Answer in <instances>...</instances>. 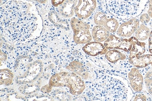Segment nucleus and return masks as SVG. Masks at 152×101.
<instances>
[{
	"label": "nucleus",
	"mask_w": 152,
	"mask_h": 101,
	"mask_svg": "<svg viewBox=\"0 0 152 101\" xmlns=\"http://www.w3.org/2000/svg\"><path fill=\"white\" fill-rule=\"evenodd\" d=\"M128 41L132 46L128 56V59L141 56L145 54L147 51V43L141 42L137 39L134 36L128 38Z\"/></svg>",
	"instance_id": "obj_14"
},
{
	"label": "nucleus",
	"mask_w": 152,
	"mask_h": 101,
	"mask_svg": "<svg viewBox=\"0 0 152 101\" xmlns=\"http://www.w3.org/2000/svg\"><path fill=\"white\" fill-rule=\"evenodd\" d=\"M65 87L69 88V92L74 96H79L86 88L83 79L72 72L62 71L53 75L50 79L45 93L50 92L53 87Z\"/></svg>",
	"instance_id": "obj_4"
},
{
	"label": "nucleus",
	"mask_w": 152,
	"mask_h": 101,
	"mask_svg": "<svg viewBox=\"0 0 152 101\" xmlns=\"http://www.w3.org/2000/svg\"><path fill=\"white\" fill-rule=\"evenodd\" d=\"M34 1H37L39 4H45L48 1V0H34Z\"/></svg>",
	"instance_id": "obj_27"
},
{
	"label": "nucleus",
	"mask_w": 152,
	"mask_h": 101,
	"mask_svg": "<svg viewBox=\"0 0 152 101\" xmlns=\"http://www.w3.org/2000/svg\"><path fill=\"white\" fill-rule=\"evenodd\" d=\"M151 18L149 16L148 13L143 12L140 16H139V20L141 23L148 25L151 22Z\"/></svg>",
	"instance_id": "obj_23"
},
{
	"label": "nucleus",
	"mask_w": 152,
	"mask_h": 101,
	"mask_svg": "<svg viewBox=\"0 0 152 101\" xmlns=\"http://www.w3.org/2000/svg\"><path fill=\"white\" fill-rule=\"evenodd\" d=\"M49 17L51 22L53 23L54 25L61 27L63 29H66V30H69V25L68 22H66V20H62L60 16V17L58 16V14L56 11L55 12L51 11L50 12Z\"/></svg>",
	"instance_id": "obj_20"
},
{
	"label": "nucleus",
	"mask_w": 152,
	"mask_h": 101,
	"mask_svg": "<svg viewBox=\"0 0 152 101\" xmlns=\"http://www.w3.org/2000/svg\"><path fill=\"white\" fill-rule=\"evenodd\" d=\"M147 95L143 93L139 92L135 95L134 97L132 98V101H147L148 99Z\"/></svg>",
	"instance_id": "obj_24"
},
{
	"label": "nucleus",
	"mask_w": 152,
	"mask_h": 101,
	"mask_svg": "<svg viewBox=\"0 0 152 101\" xmlns=\"http://www.w3.org/2000/svg\"><path fill=\"white\" fill-rule=\"evenodd\" d=\"M104 44L107 50H119L128 54H129L132 48L128 41V39L119 38L112 34L104 42Z\"/></svg>",
	"instance_id": "obj_9"
},
{
	"label": "nucleus",
	"mask_w": 152,
	"mask_h": 101,
	"mask_svg": "<svg viewBox=\"0 0 152 101\" xmlns=\"http://www.w3.org/2000/svg\"><path fill=\"white\" fill-rule=\"evenodd\" d=\"M146 8L147 9V13L152 19V0H149Z\"/></svg>",
	"instance_id": "obj_25"
},
{
	"label": "nucleus",
	"mask_w": 152,
	"mask_h": 101,
	"mask_svg": "<svg viewBox=\"0 0 152 101\" xmlns=\"http://www.w3.org/2000/svg\"><path fill=\"white\" fill-rule=\"evenodd\" d=\"M109 14L120 21L138 17L145 9L149 0H104Z\"/></svg>",
	"instance_id": "obj_3"
},
{
	"label": "nucleus",
	"mask_w": 152,
	"mask_h": 101,
	"mask_svg": "<svg viewBox=\"0 0 152 101\" xmlns=\"http://www.w3.org/2000/svg\"><path fill=\"white\" fill-rule=\"evenodd\" d=\"M152 30L147 25L140 23L134 33V36L139 41L144 42L148 40Z\"/></svg>",
	"instance_id": "obj_19"
},
{
	"label": "nucleus",
	"mask_w": 152,
	"mask_h": 101,
	"mask_svg": "<svg viewBox=\"0 0 152 101\" xmlns=\"http://www.w3.org/2000/svg\"><path fill=\"white\" fill-rule=\"evenodd\" d=\"M144 87L148 95L152 97V69L148 70L144 76Z\"/></svg>",
	"instance_id": "obj_22"
},
{
	"label": "nucleus",
	"mask_w": 152,
	"mask_h": 101,
	"mask_svg": "<svg viewBox=\"0 0 152 101\" xmlns=\"http://www.w3.org/2000/svg\"><path fill=\"white\" fill-rule=\"evenodd\" d=\"M128 61L133 67L137 68H145L151 65L152 67V54H145L144 55L128 59Z\"/></svg>",
	"instance_id": "obj_17"
},
{
	"label": "nucleus",
	"mask_w": 152,
	"mask_h": 101,
	"mask_svg": "<svg viewBox=\"0 0 152 101\" xmlns=\"http://www.w3.org/2000/svg\"><path fill=\"white\" fill-rule=\"evenodd\" d=\"M14 75L8 69H1V85L8 86L13 81Z\"/></svg>",
	"instance_id": "obj_21"
},
{
	"label": "nucleus",
	"mask_w": 152,
	"mask_h": 101,
	"mask_svg": "<svg viewBox=\"0 0 152 101\" xmlns=\"http://www.w3.org/2000/svg\"><path fill=\"white\" fill-rule=\"evenodd\" d=\"M140 24V22L138 17L124 21L119 25L116 35L119 38H129L134 34Z\"/></svg>",
	"instance_id": "obj_10"
},
{
	"label": "nucleus",
	"mask_w": 152,
	"mask_h": 101,
	"mask_svg": "<svg viewBox=\"0 0 152 101\" xmlns=\"http://www.w3.org/2000/svg\"><path fill=\"white\" fill-rule=\"evenodd\" d=\"M97 0H78L75 8L76 17L86 20L91 17L97 7Z\"/></svg>",
	"instance_id": "obj_8"
},
{
	"label": "nucleus",
	"mask_w": 152,
	"mask_h": 101,
	"mask_svg": "<svg viewBox=\"0 0 152 101\" xmlns=\"http://www.w3.org/2000/svg\"><path fill=\"white\" fill-rule=\"evenodd\" d=\"M148 50L150 54H152V43H148Z\"/></svg>",
	"instance_id": "obj_28"
},
{
	"label": "nucleus",
	"mask_w": 152,
	"mask_h": 101,
	"mask_svg": "<svg viewBox=\"0 0 152 101\" xmlns=\"http://www.w3.org/2000/svg\"><path fill=\"white\" fill-rule=\"evenodd\" d=\"M128 56L129 54L126 55L118 50H108L104 55L105 58L108 62L118 67L117 64L128 61Z\"/></svg>",
	"instance_id": "obj_15"
},
{
	"label": "nucleus",
	"mask_w": 152,
	"mask_h": 101,
	"mask_svg": "<svg viewBox=\"0 0 152 101\" xmlns=\"http://www.w3.org/2000/svg\"><path fill=\"white\" fill-rule=\"evenodd\" d=\"M127 77L133 91L136 93L143 91L144 88V76L139 69L132 66L128 72Z\"/></svg>",
	"instance_id": "obj_11"
},
{
	"label": "nucleus",
	"mask_w": 152,
	"mask_h": 101,
	"mask_svg": "<svg viewBox=\"0 0 152 101\" xmlns=\"http://www.w3.org/2000/svg\"><path fill=\"white\" fill-rule=\"evenodd\" d=\"M148 43H152V30L150 33V36L148 39Z\"/></svg>",
	"instance_id": "obj_29"
},
{
	"label": "nucleus",
	"mask_w": 152,
	"mask_h": 101,
	"mask_svg": "<svg viewBox=\"0 0 152 101\" xmlns=\"http://www.w3.org/2000/svg\"><path fill=\"white\" fill-rule=\"evenodd\" d=\"M91 86L92 100L130 101L134 95L128 81L118 74L101 76Z\"/></svg>",
	"instance_id": "obj_2"
},
{
	"label": "nucleus",
	"mask_w": 152,
	"mask_h": 101,
	"mask_svg": "<svg viewBox=\"0 0 152 101\" xmlns=\"http://www.w3.org/2000/svg\"><path fill=\"white\" fill-rule=\"evenodd\" d=\"M65 1V0H51V4L53 7L57 8L62 4Z\"/></svg>",
	"instance_id": "obj_26"
},
{
	"label": "nucleus",
	"mask_w": 152,
	"mask_h": 101,
	"mask_svg": "<svg viewBox=\"0 0 152 101\" xmlns=\"http://www.w3.org/2000/svg\"><path fill=\"white\" fill-rule=\"evenodd\" d=\"M66 69L78 75L83 80H87L89 78V71L85 64L80 60H74L66 66Z\"/></svg>",
	"instance_id": "obj_13"
},
{
	"label": "nucleus",
	"mask_w": 152,
	"mask_h": 101,
	"mask_svg": "<svg viewBox=\"0 0 152 101\" xmlns=\"http://www.w3.org/2000/svg\"><path fill=\"white\" fill-rule=\"evenodd\" d=\"M43 70V65L39 61L31 62L25 67L22 74L17 75L16 80L20 84L31 83L39 77Z\"/></svg>",
	"instance_id": "obj_6"
},
{
	"label": "nucleus",
	"mask_w": 152,
	"mask_h": 101,
	"mask_svg": "<svg viewBox=\"0 0 152 101\" xmlns=\"http://www.w3.org/2000/svg\"><path fill=\"white\" fill-rule=\"evenodd\" d=\"M82 50L88 56L96 57L104 55L108 50L102 43L94 41L85 44L82 47Z\"/></svg>",
	"instance_id": "obj_12"
},
{
	"label": "nucleus",
	"mask_w": 152,
	"mask_h": 101,
	"mask_svg": "<svg viewBox=\"0 0 152 101\" xmlns=\"http://www.w3.org/2000/svg\"><path fill=\"white\" fill-rule=\"evenodd\" d=\"M70 24L73 32V40L77 45L85 44L91 42L92 36L88 23L74 17L71 19Z\"/></svg>",
	"instance_id": "obj_5"
},
{
	"label": "nucleus",
	"mask_w": 152,
	"mask_h": 101,
	"mask_svg": "<svg viewBox=\"0 0 152 101\" xmlns=\"http://www.w3.org/2000/svg\"><path fill=\"white\" fill-rule=\"evenodd\" d=\"M78 0H65L58 9V12L64 18L72 17L75 14V8Z\"/></svg>",
	"instance_id": "obj_16"
},
{
	"label": "nucleus",
	"mask_w": 152,
	"mask_h": 101,
	"mask_svg": "<svg viewBox=\"0 0 152 101\" xmlns=\"http://www.w3.org/2000/svg\"><path fill=\"white\" fill-rule=\"evenodd\" d=\"M93 20L96 25L102 26L110 33H116L119 26L118 19L102 11L96 12L93 17Z\"/></svg>",
	"instance_id": "obj_7"
},
{
	"label": "nucleus",
	"mask_w": 152,
	"mask_h": 101,
	"mask_svg": "<svg viewBox=\"0 0 152 101\" xmlns=\"http://www.w3.org/2000/svg\"><path fill=\"white\" fill-rule=\"evenodd\" d=\"M43 22L38 8L29 0H8L1 7V32L8 42L24 44L39 38Z\"/></svg>",
	"instance_id": "obj_1"
},
{
	"label": "nucleus",
	"mask_w": 152,
	"mask_h": 101,
	"mask_svg": "<svg viewBox=\"0 0 152 101\" xmlns=\"http://www.w3.org/2000/svg\"><path fill=\"white\" fill-rule=\"evenodd\" d=\"M110 34V32L102 26L96 25L91 30L92 39L95 42H104Z\"/></svg>",
	"instance_id": "obj_18"
}]
</instances>
